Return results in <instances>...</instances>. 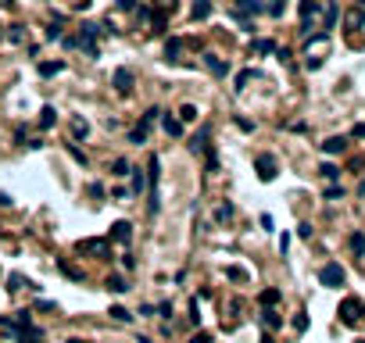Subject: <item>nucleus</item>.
Returning <instances> with one entry per match:
<instances>
[{
    "mask_svg": "<svg viewBox=\"0 0 365 343\" xmlns=\"http://www.w3.org/2000/svg\"><path fill=\"white\" fill-rule=\"evenodd\" d=\"M75 250H79V254H90V258H100V261H111V243H108V236H104V240H100V236H97V240H79Z\"/></svg>",
    "mask_w": 365,
    "mask_h": 343,
    "instance_id": "f257e3e1",
    "label": "nucleus"
},
{
    "mask_svg": "<svg viewBox=\"0 0 365 343\" xmlns=\"http://www.w3.org/2000/svg\"><path fill=\"white\" fill-rule=\"evenodd\" d=\"M340 322H344V326H358V322H365V304L358 300V297L340 300Z\"/></svg>",
    "mask_w": 365,
    "mask_h": 343,
    "instance_id": "f03ea898",
    "label": "nucleus"
},
{
    "mask_svg": "<svg viewBox=\"0 0 365 343\" xmlns=\"http://www.w3.org/2000/svg\"><path fill=\"white\" fill-rule=\"evenodd\" d=\"M319 282H322V286H329V290H340V286L347 282V272H344V265L329 261V265L319 272Z\"/></svg>",
    "mask_w": 365,
    "mask_h": 343,
    "instance_id": "7ed1b4c3",
    "label": "nucleus"
},
{
    "mask_svg": "<svg viewBox=\"0 0 365 343\" xmlns=\"http://www.w3.org/2000/svg\"><path fill=\"white\" fill-rule=\"evenodd\" d=\"M129 240H133V222L118 218V222H115V225L108 229V243H122V247H126Z\"/></svg>",
    "mask_w": 365,
    "mask_h": 343,
    "instance_id": "20e7f679",
    "label": "nucleus"
},
{
    "mask_svg": "<svg viewBox=\"0 0 365 343\" xmlns=\"http://www.w3.org/2000/svg\"><path fill=\"white\" fill-rule=\"evenodd\" d=\"M254 168H258V179L262 183H272L276 179V157L272 154H258L254 157Z\"/></svg>",
    "mask_w": 365,
    "mask_h": 343,
    "instance_id": "39448f33",
    "label": "nucleus"
},
{
    "mask_svg": "<svg viewBox=\"0 0 365 343\" xmlns=\"http://www.w3.org/2000/svg\"><path fill=\"white\" fill-rule=\"evenodd\" d=\"M133 82H136V79H133V71H129V68H115V79H111V86H115L122 97H129V93H133Z\"/></svg>",
    "mask_w": 365,
    "mask_h": 343,
    "instance_id": "423d86ee",
    "label": "nucleus"
},
{
    "mask_svg": "<svg viewBox=\"0 0 365 343\" xmlns=\"http://www.w3.org/2000/svg\"><path fill=\"white\" fill-rule=\"evenodd\" d=\"M201 61H204V68L212 71V75H219V79L229 75V61H222L219 54H212V50H204V58H201Z\"/></svg>",
    "mask_w": 365,
    "mask_h": 343,
    "instance_id": "0eeeda50",
    "label": "nucleus"
},
{
    "mask_svg": "<svg viewBox=\"0 0 365 343\" xmlns=\"http://www.w3.org/2000/svg\"><path fill=\"white\" fill-rule=\"evenodd\" d=\"M208 136H212V125H201V129L194 133V139H190V150H194V154H204V150H208Z\"/></svg>",
    "mask_w": 365,
    "mask_h": 343,
    "instance_id": "6e6552de",
    "label": "nucleus"
},
{
    "mask_svg": "<svg viewBox=\"0 0 365 343\" xmlns=\"http://www.w3.org/2000/svg\"><path fill=\"white\" fill-rule=\"evenodd\" d=\"M158 183H161V161H158V154H150V161H147V186L158 190Z\"/></svg>",
    "mask_w": 365,
    "mask_h": 343,
    "instance_id": "1a4fd4ad",
    "label": "nucleus"
},
{
    "mask_svg": "<svg viewBox=\"0 0 365 343\" xmlns=\"http://www.w3.org/2000/svg\"><path fill=\"white\" fill-rule=\"evenodd\" d=\"M262 11H265L262 0H236L233 4V14H262Z\"/></svg>",
    "mask_w": 365,
    "mask_h": 343,
    "instance_id": "9d476101",
    "label": "nucleus"
},
{
    "mask_svg": "<svg viewBox=\"0 0 365 343\" xmlns=\"http://www.w3.org/2000/svg\"><path fill=\"white\" fill-rule=\"evenodd\" d=\"M315 11H319V0H301V18H304V36L311 32V18H315Z\"/></svg>",
    "mask_w": 365,
    "mask_h": 343,
    "instance_id": "9b49d317",
    "label": "nucleus"
},
{
    "mask_svg": "<svg viewBox=\"0 0 365 343\" xmlns=\"http://www.w3.org/2000/svg\"><path fill=\"white\" fill-rule=\"evenodd\" d=\"M190 18H194V22H204V18H212V0H194V7H190Z\"/></svg>",
    "mask_w": 365,
    "mask_h": 343,
    "instance_id": "f8f14e48",
    "label": "nucleus"
},
{
    "mask_svg": "<svg viewBox=\"0 0 365 343\" xmlns=\"http://www.w3.org/2000/svg\"><path fill=\"white\" fill-rule=\"evenodd\" d=\"M183 47H186V40H168V43H165V61H179Z\"/></svg>",
    "mask_w": 365,
    "mask_h": 343,
    "instance_id": "ddd939ff",
    "label": "nucleus"
},
{
    "mask_svg": "<svg viewBox=\"0 0 365 343\" xmlns=\"http://www.w3.org/2000/svg\"><path fill=\"white\" fill-rule=\"evenodd\" d=\"M280 300H283L280 290H262V293H258V304H262V308H276Z\"/></svg>",
    "mask_w": 365,
    "mask_h": 343,
    "instance_id": "4468645a",
    "label": "nucleus"
},
{
    "mask_svg": "<svg viewBox=\"0 0 365 343\" xmlns=\"http://www.w3.org/2000/svg\"><path fill=\"white\" fill-rule=\"evenodd\" d=\"M104 290H111V293H126L129 282H126L122 275H108V279H104Z\"/></svg>",
    "mask_w": 365,
    "mask_h": 343,
    "instance_id": "2eb2a0df",
    "label": "nucleus"
},
{
    "mask_svg": "<svg viewBox=\"0 0 365 343\" xmlns=\"http://www.w3.org/2000/svg\"><path fill=\"white\" fill-rule=\"evenodd\" d=\"M344 147H347V139H344V136H329L326 143H322L326 154H344Z\"/></svg>",
    "mask_w": 365,
    "mask_h": 343,
    "instance_id": "dca6fc26",
    "label": "nucleus"
},
{
    "mask_svg": "<svg viewBox=\"0 0 365 343\" xmlns=\"http://www.w3.org/2000/svg\"><path fill=\"white\" fill-rule=\"evenodd\" d=\"M133 193H136V197L147 193V172L144 168H133Z\"/></svg>",
    "mask_w": 365,
    "mask_h": 343,
    "instance_id": "f3484780",
    "label": "nucleus"
},
{
    "mask_svg": "<svg viewBox=\"0 0 365 343\" xmlns=\"http://www.w3.org/2000/svg\"><path fill=\"white\" fill-rule=\"evenodd\" d=\"M254 75H258V71H254V68H244V71H240V75H236V79H233V89H236V93H240V89H247V82H251Z\"/></svg>",
    "mask_w": 365,
    "mask_h": 343,
    "instance_id": "a211bd4d",
    "label": "nucleus"
},
{
    "mask_svg": "<svg viewBox=\"0 0 365 343\" xmlns=\"http://www.w3.org/2000/svg\"><path fill=\"white\" fill-rule=\"evenodd\" d=\"M147 22H150V29H154V32H165L168 14H165V11H150V18H147Z\"/></svg>",
    "mask_w": 365,
    "mask_h": 343,
    "instance_id": "6ab92c4d",
    "label": "nucleus"
},
{
    "mask_svg": "<svg viewBox=\"0 0 365 343\" xmlns=\"http://www.w3.org/2000/svg\"><path fill=\"white\" fill-rule=\"evenodd\" d=\"M54 122H58V111H54V107H50V104H47V107H43V111H40V129H50V125H54Z\"/></svg>",
    "mask_w": 365,
    "mask_h": 343,
    "instance_id": "aec40b11",
    "label": "nucleus"
},
{
    "mask_svg": "<svg viewBox=\"0 0 365 343\" xmlns=\"http://www.w3.org/2000/svg\"><path fill=\"white\" fill-rule=\"evenodd\" d=\"M129 172H133V168H129L126 157H115V161H111V175H115V179H122V175H129Z\"/></svg>",
    "mask_w": 365,
    "mask_h": 343,
    "instance_id": "412c9836",
    "label": "nucleus"
},
{
    "mask_svg": "<svg viewBox=\"0 0 365 343\" xmlns=\"http://www.w3.org/2000/svg\"><path fill=\"white\" fill-rule=\"evenodd\" d=\"M58 71H65V61H43V65H40V75H43V79H50V75H58Z\"/></svg>",
    "mask_w": 365,
    "mask_h": 343,
    "instance_id": "4be33fe9",
    "label": "nucleus"
},
{
    "mask_svg": "<svg viewBox=\"0 0 365 343\" xmlns=\"http://www.w3.org/2000/svg\"><path fill=\"white\" fill-rule=\"evenodd\" d=\"M161 129H165L168 136H183V122H179V118H165V122H161Z\"/></svg>",
    "mask_w": 365,
    "mask_h": 343,
    "instance_id": "5701e85b",
    "label": "nucleus"
},
{
    "mask_svg": "<svg viewBox=\"0 0 365 343\" xmlns=\"http://www.w3.org/2000/svg\"><path fill=\"white\" fill-rule=\"evenodd\" d=\"M262 322H265L269 329H280V326H283V318H280V315H276L272 308H265V311H262Z\"/></svg>",
    "mask_w": 365,
    "mask_h": 343,
    "instance_id": "b1692460",
    "label": "nucleus"
},
{
    "mask_svg": "<svg viewBox=\"0 0 365 343\" xmlns=\"http://www.w3.org/2000/svg\"><path fill=\"white\" fill-rule=\"evenodd\" d=\"M58 265H61V272L68 275V279H75V282H82V279H86V275L79 272V268H75V265H68V261H65V258H61V261H58Z\"/></svg>",
    "mask_w": 365,
    "mask_h": 343,
    "instance_id": "393cba45",
    "label": "nucleus"
},
{
    "mask_svg": "<svg viewBox=\"0 0 365 343\" xmlns=\"http://www.w3.org/2000/svg\"><path fill=\"white\" fill-rule=\"evenodd\" d=\"M72 136H75V139H86V136H90V125H86V118H75Z\"/></svg>",
    "mask_w": 365,
    "mask_h": 343,
    "instance_id": "a878e982",
    "label": "nucleus"
},
{
    "mask_svg": "<svg viewBox=\"0 0 365 343\" xmlns=\"http://www.w3.org/2000/svg\"><path fill=\"white\" fill-rule=\"evenodd\" d=\"M100 32H108V29H100V25H93V22H82V40H93V36H100Z\"/></svg>",
    "mask_w": 365,
    "mask_h": 343,
    "instance_id": "bb28decb",
    "label": "nucleus"
},
{
    "mask_svg": "<svg viewBox=\"0 0 365 343\" xmlns=\"http://www.w3.org/2000/svg\"><path fill=\"white\" fill-rule=\"evenodd\" d=\"M251 50H254V54H272V50H276V43H272V40H254V47H251Z\"/></svg>",
    "mask_w": 365,
    "mask_h": 343,
    "instance_id": "cd10ccee",
    "label": "nucleus"
},
{
    "mask_svg": "<svg viewBox=\"0 0 365 343\" xmlns=\"http://www.w3.org/2000/svg\"><path fill=\"white\" fill-rule=\"evenodd\" d=\"M319 172H322V179H329V183H337V179H340V168H337V165H329V161H326Z\"/></svg>",
    "mask_w": 365,
    "mask_h": 343,
    "instance_id": "c85d7f7f",
    "label": "nucleus"
},
{
    "mask_svg": "<svg viewBox=\"0 0 365 343\" xmlns=\"http://www.w3.org/2000/svg\"><path fill=\"white\" fill-rule=\"evenodd\" d=\"M108 315H111V318H115V322H133V315H129V311H126V308H122V304H115V308H111V311H108Z\"/></svg>",
    "mask_w": 365,
    "mask_h": 343,
    "instance_id": "c756f323",
    "label": "nucleus"
},
{
    "mask_svg": "<svg viewBox=\"0 0 365 343\" xmlns=\"http://www.w3.org/2000/svg\"><path fill=\"white\" fill-rule=\"evenodd\" d=\"M290 326H293V333H308V315H304V311H297Z\"/></svg>",
    "mask_w": 365,
    "mask_h": 343,
    "instance_id": "7c9ffc66",
    "label": "nucleus"
},
{
    "mask_svg": "<svg viewBox=\"0 0 365 343\" xmlns=\"http://www.w3.org/2000/svg\"><path fill=\"white\" fill-rule=\"evenodd\" d=\"M351 250H355L358 258L365 254V236H362V232H351Z\"/></svg>",
    "mask_w": 365,
    "mask_h": 343,
    "instance_id": "2f4dec72",
    "label": "nucleus"
},
{
    "mask_svg": "<svg viewBox=\"0 0 365 343\" xmlns=\"http://www.w3.org/2000/svg\"><path fill=\"white\" fill-rule=\"evenodd\" d=\"M179 122H197V107H194V104H183V111H179Z\"/></svg>",
    "mask_w": 365,
    "mask_h": 343,
    "instance_id": "473e14b6",
    "label": "nucleus"
},
{
    "mask_svg": "<svg viewBox=\"0 0 365 343\" xmlns=\"http://www.w3.org/2000/svg\"><path fill=\"white\" fill-rule=\"evenodd\" d=\"M68 154H72V161H79V165H82V168H86V165H90V157H86V154H82V150H79V147H75V143H68Z\"/></svg>",
    "mask_w": 365,
    "mask_h": 343,
    "instance_id": "72a5a7b5",
    "label": "nucleus"
},
{
    "mask_svg": "<svg viewBox=\"0 0 365 343\" xmlns=\"http://www.w3.org/2000/svg\"><path fill=\"white\" fill-rule=\"evenodd\" d=\"M225 279H233V282H247V272L233 265V268H225Z\"/></svg>",
    "mask_w": 365,
    "mask_h": 343,
    "instance_id": "f704fd0d",
    "label": "nucleus"
},
{
    "mask_svg": "<svg viewBox=\"0 0 365 343\" xmlns=\"http://www.w3.org/2000/svg\"><path fill=\"white\" fill-rule=\"evenodd\" d=\"M337 14H340V7H337V4H329V7H326V32L333 29V22H337Z\"/></svg>",
    "mask_w": 365,
    "mask_h": 343,
    "instance_id": "c9c22d12",
    "label": "nucleus"
},
{
    "mask_svg": "<svg viewBox=\"0 0 365 343\" xmlns=\"http://www.w3.org/2000/svg\"><path fill=\"white\" fill-rule=\"evenodd\" d=\"M229 218H233V204H222L215 211V222H229Z\"/></svg>",
    "mask_w": 365,
    "mask_h": 343,
    "instance_id": "e433bc0d",
    "label": "nucleus"
},
{
    "mask_svg": "<svg viewBox=\"0 0 365 343\" xmlns=\"http://www.w3.org/2000/svg\"><path fill=\"white\" fill-rule=\"evenodd\" d=\"M129 143H136V147H140V143H147V129H144V125L129 133Z\"/></svg>",
    "mask_w": 365,
    "mask_h": 343,
    "instance_id": "4c0bfd02",
    "label": "nucleus"
},
{
    "mask_svg": "<svg viewBox=\"0 0 365 343\" xmlns=\"http://www.w3.org/2000/svg\"><path fill=\"white\" fill-rule=\"evenodd\" d=\"M7 36H11L14 43H22V40H25V25H11V32H7Z\"/></svg>",
    "mask_w": 365,
    "mask_h": 343,
    "instance_id": "58836bf2",
    "label": "nucleus"
},
{
    "mask_svg": "<svg viewBox=\"0 0 365 343\" xmlns=\"http://www.w3.org/2000/svg\"><path fill=\"white\" fill-rule=\"evenodd\" d=\"M158 115H161L158 107H147V115H144V129H147V125H150V122H158Z\"/></svg>",
    "mask_w": 365,
    "mask_h": 343,
    "instance_id": "ea45409f",
    "label": "nucleus"
},
{
    "mask_svg": "<svg viewBox=\"0 0 365 343\" xmlns=\"http://www.w3.org/2000/svg\"><path fill=\"white\" fill-rule=\"evenodd\" d=\"M47 40H61V22H54V25L47 29Z\"/></svg>",
    "mask_w": 365,
    "mask_h": 343,
    "instance_id": "a19ab883",
    "label": "nucleus"
},
{
    "mask_svg": "<svg viewBox=\"0 0 365 343\" xmlns=\"http://www.w3.org/2000/svg\"><path fill=\"white\" fill-rule=\"evenodd\" d=\"M190 322H194V326L201 322V308H197V300H190Z\"/></svg>",
    "mask_w": 365,
    "mask_h": 343,
    "instance_id": "79ce46f5",
    "label": "nucleus"
},
{
    "mask_svg": "<svg viewBox=\"0 0 365 343\" xmlns=\"http://www.w3.org/2000/svg\"><path fill=\"white\" fill-rule=\"evenodd\" d=\"M190 343H212V333H194Z\"/></svg>",
    "mask_w": 365,
    "mask_h": 343,
    "instance_id": "37998d69",
    "label": "nucleus"
},
{
    "mask_svg": "<svg viewBox=\"0 0 365 343\" xmlns=\"http://www.w3.org/2000/svg\"><path fill=\"white\" fill-rule=\"evenodd\" d=\"M297 236H301V240H308V236H311V225H308V222H301V225H297Z\"/></svg>",
    "mask_w": 365,
    "mask_h": 343,
    "instance_id": "c03bdc74",
    "label": "nucleus"
},
{
    "mask_svg": "<svg viewBox=\"0 0 365 343\" xmlns=\"http://www.w3.org/2000/svg\"><path fill=\"white\" fill-rule=\"evenodd\" d=\"M236 125H240L244 133H254V122H247V118H236Z\"/></svg>",
    "mask_w": 365,
    "mask_h": 343,
    "instance_id": "a18cd8bd",
    "label": "nucleus"
},
{
    "mask_svg": "<svg viewBox=\"0 0 365 343\" xmlns=\"http://www.w3.org/2000/svg\"><path fill=\"white\" fill-rule=\"evenodd\" d=\"M90 197H104V186L100 183H90Z\"/></svg>",
    "mask_w": 365,
    "mask_h": 343,
    "instance_id": "49530a36",
    "label": "nucleus"
},
{
    "mask_svg": "<svg viewBox=\"0 0 365 343\" xmlns=\"http://www.w3.org/2000/svg\"><path fill=\"white\" fill-rule=\"evenodd\" d=\"M326 197H329V201H337V197H344V190H340V186H329V190H326Z\"/></svg>",
    "mask_w": 365,
    "mask_h": 343,
    "instance_id": "de8ad7c7",
    "label": "nucleus"
},
{
    "mask_svg": "<svg viewBox=\"0 0 365 343\" xmlns=\"http://www.w3.org/2000/svg\"><path fill=\"white\" fill-rule=\"evenodd\" d=\"M90 4H93V0H75V11H86Z\"/></svg>",
    "mask_w": 365,
    "mask_h": 343,
    "instance_id": "09e8293b",
    "label": "nucleus"
},
{
    "mask_svg": "<svg viewBox=\"0 0 365 343\" xmlns=\"http://www.w3.org/2000/svg\"><path fill=\"white\" fill-rule=\"evenodd\" d=\"M355 136H358V139L365 136V122H362V125H355Z\"/></svg>",
    "mask_w": 365,
    "mask_h": 343,
    "instance_id": "8fccbe9b",
    "label": "nucleus"
},
{
    "mask_svg": "<svg viewBox=\"0 0 365 343\" xmlns=\"http://www.w3.org/2000/svg\"><path fill=\"white\" fill-rule=\"evenodd\" d=\"M0 7H14V0H0Z\"/></svg>",
    "mask_w": 365,
    "mask_h": 343,
    "instance_id": "3c124183",
    "label": "nucleus"
},
{
    "mask_svg": "<svg viewBox=\"0 0 365 343\" xmlns=\"http://www.w3.org/2000/svg\"><path fill=\"white\" fill-rule=\"evenodd\" d=\"M262 343H276V340H272V336H262Z\"/></svg>",
    "mask_w": 365,
    "mask_h": 343,
    "instance_id": "603ef678",
    "label": "nucleus"
},
{
    "mask_svg": "<svg viewBox=\"0 0 365 343\" xmlns=\"http://www.w3.org/2000/svg\"><path fill=\"white\" fill-rule=\"evenodd\" d=\"M68 343H86V340H79V336H72V340H68Z\"/></svg>",
    "mask_w": 365,
    "mask_h": 343,
    "instance_id": "864d4df0",
    "label": "nucleus"
},
{
    "mask_svg": "<svg viewBox=\"0 0 365 343\" xmlns=\"http://www.w3.org/2000/svg\"><path fill=\"white\" fill-rule=\"evenodd\" d=\"M358 193H365V179H362V186H358Z\"/></svg>",
    "mask_w": 365,
    "mask_h": 343,
    "instance_id": "5fc2aeb1",
    "label": "nucleus"
},
{
    "mask_svg": "<svg viewBox=\"0 0 365 343\" xmlns=\"http://www.w3.org/2000/svg\"><path fill=\"white\" fill-rule=\"evenodd\" d=\"M136 343H150V340H147V336H140V340H136Z\"/></svg>",
    "mask_w": 365,
    "mask_h": 343,
    "instance_id": "6e6d98bb",
    "label": "nucleus"
},
{
    "mask_svg": "<svg viewBox=\"0 0 365 343\" xmlns=\"http://www.w3.org/2000/svg\"><path fill=\"white\" fill-rule=\"evenodd\" d=\"M358 4H362V7H365V0H358Z\"/></svg>",
    "mask_w": 365,
    "mask_h": 343,
    "instance_id": "4d7b16f0",
    "label": "nucleus"
}]
</instances>
